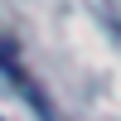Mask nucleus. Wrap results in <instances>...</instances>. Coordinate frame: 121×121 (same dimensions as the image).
I'll return each mask as SVG.
<instances>
[{
  "label": "nucleus",
  "mask_w": 121,
  "mask_h": 121,
  "mask_svg": "<svg viewBox=\"0 0 121 121\" xmlns=\"http://www.w3.org/2000/svg\"><path fill=\"white\" fill-rule=\"evenodd\" d=\"M0 73H5L10 82H15V92H24V97H29V107L39 112V121H53V107H48V92H44V87H39L34 78L24 73V63L15 58V44H10V39H0Z\"/></svg>",
  "instance_id": "f257e3e1"
}]
</instances>
